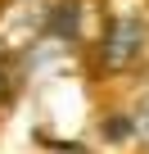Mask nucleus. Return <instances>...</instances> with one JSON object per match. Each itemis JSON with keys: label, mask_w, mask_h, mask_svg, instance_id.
Wrapping results in <instances>:
<instances>
[{"label": "nucleus", "mask_w": 149, "mask_h": 154, "mask_svg": "<svg viewBox=\"0 0 149 154\" xmlns=\"http://www.w3.org/2000/svg\"><path fill=\"white\" fill-rule=\"evenodd\" d=\"M149 27L140 18H113L100 36V72H131L145 59Z\"/></svg>", "instance_id": "nucleus-1"}, {"label": "nucleus", "mask_w": 149, "mask_h": 154, "mask_svg": "<svg viewBox=\"0 0 149 154\" xmlns=\"http://www.w3.org/2000/svg\"><path fill=\"white\" fill-rule=\"evenodd\" d=\"M131 131H136V140L149 149V95H145V100L131 109Z\"/></svg>", "instance_id": "nucleus-2"}]
</instances>
